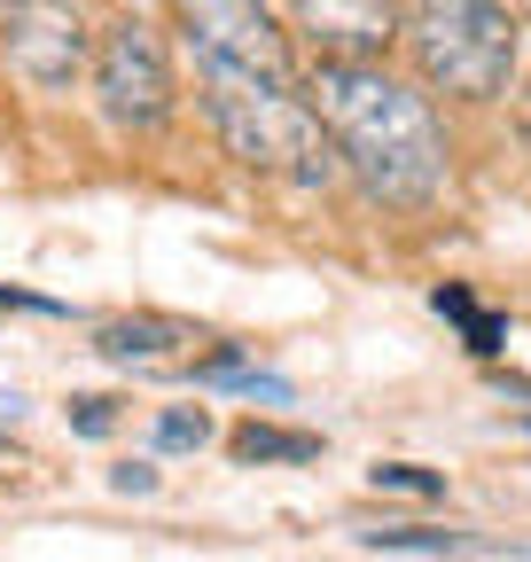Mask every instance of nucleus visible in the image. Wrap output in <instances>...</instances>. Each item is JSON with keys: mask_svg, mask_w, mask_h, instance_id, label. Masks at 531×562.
Listing matches in <instances>:
<instances>
[{"mask_svg": "<svg viewBox=\"0 0 531 562\" xmlns=\"http://www.w3.org/2000/svg\"><path fill=\"white\" fill-rule=\"evenodd\" d=\"M305 94H313L305 110L328 133V157L360 180L368 203H383V211L438 203L453 149H445V125L422 87L391 79L383 63H320Z\"/></svg>", "mask_w": 531, "mask_h": 562, "instance_id": "f257e3e1", "label": "nucleus"}, {"mask_svg": "<svg viewBox=\"0 0 531 562\" xmlns=\"http://www.w3.org/2000/svg\"><path fill=\"white\" fill-rule=\"evenodd\" d=\"M398 47L453 102H500L516 79V16L500 0H398Z\"/></svg>", "mask_w": 531, "mask_h": 562, "instance_id": "f03ea898", "label": "nucleus"}, {"mask_svg": "<svg viewBox=\"0 0 531 562\" xmlns=\"http://www.w3.org/2000/svg\"><path fill=\"white\" fill-rule=\"evenodd\" d=\"M204 117L219 133V149L250 172H274L297 188H328L337 157H328V133L305 110L297 87H266V79H204Z\"/></svg>", "mask_w": 531, "mask_h": 562, "instance_id": "7ed1b4c3", "label": "nucleus"}, {"mask_svg": "<svg viewBox=\"0 0 531 562\" xmlns=\"http://www.w3.org/2000/svg\"><path fill=\"white\" fill-rule=\"evenodd\" d=\"M172 24L195 47V70H204V79L297 87L290 79V32L274 24L266 0H172Z\"/></svg>", "mask_w": 531, "mask_h": 562, "instance_id": "20e7f679", "label": "nucleus"}, {"mask_svg": "<svg viewBox=\"0 0 531 562\" xmlns=\"http://www.w3.org/2000/svg\"><path fill=\"white\" fill-rule=\"evenodd\" d=\"M94 102L117 133H157L172 117V55L157 24H142L133 9L110 32H94Z\"/></svg>", "mask_w": 531, "mask_h": 562, "instance_id": "39448f33", "label": "nucleus"}, {"mask_svg": "<svg viewBox=\"0 0 531 562\" xmlns=\"http://www.w3.org/2000/svg\"><path fill=\"white\" fill-rule=\"evenodd\" d=\"M87 55H94V32L79 0H0V63L32 94H63L87 70Z\"/></svg>", "mask_w": 531, "mask_h": 562, "instance_id": "423d86ee", "label": "nucleus"}, {"mask_svg": "<svg viewBox=\"0 0 531 562\" xmlns=\"http://www.w3.org/2000/svg\"><path fill=\"white\" fill-rule=\"evenodd\" d=\"M94 351L125 375H195L212 336L195 321H172V313H117V321L94 328Z\"/></svg>", "mask_w": 531, "mask_h": 562, "instance_id": "0eeeda50", "label": "nucleus"}, {"mask_svg": "<svg viewBox=\"0 0 531 562\" xmlns=\"http://www.w3.org/2000/svg\"><path fill=\"white\" fill-rule=\"evenodd\" d=\"M297 32L320 47V63H383L398 40V0H290Z\"/></svg>", "mask_w": 531, "mask_h": 562, "instance_id": "6e6552de", "label": "nucleus"}, {"mask_svg": "<svg viewBox=\"0 0 531 562\" xmlns=\"http://www.w3.org/2000/svg\"><path fill=\"white\" fill-rule=\"evenodd\" d=\"M227 446H235V461H313L320 453L313 430H274V422H242Z\"/></svg>", "mask_w": 531, "mask_h": 562, "instance_id": "1a4fd4ad", "label": "nucleus"}, {"mask_svg": "<svg viewBox=\"0 0 531 562\" xmlns=\"http://www.w3.org/2000/svg\"><path fill=\"white\" fill-rule=\"evenodd\" d=\"M375 492H422V501H438L445 476L438 469H415V461H375Z\"/></svg>", "mask_w": 531, "mask_h": 562, "instance_id": "9d476101", "label": "nucleus"}, {"mask_svg": "<svg viewBox=\"0 0 531 562\" xmlns=\"http://www.w3.org/2000/svg\"><path fill=\"white\" fill-rule=\"evenodd\" d=\"M368 547H398V554H461V531H368Z\"/></svg>", "mask_w": 531, "mask_h": 562, "instance_id": "9b49d317", "label": "nucleus"}, {"mask_svg": "<svg viewBox=\"0 0 531 562\" xmlns=\"http://www.w3.org/2000/svg\"><path fill=\"white\" fill-rule=\"evenodd\" d=\"M71 430L79 438H110L117 430V398H71Z\"/></svg>", "mask_w": 531, "mask_h": 562, "instance_id": "f8f14e48", "label": "nucleus"}, {"mask_svg": "<svg viewBox=\"0 0 531 562\" xmlns=\"http://www.w3.org/2000/svg\"><path fill=\"white\" fill-rule=\"evenodd\" d=\"M204 438H212L204 414H165V422H157V446H172V453H180V446H204Z\"/></svg>", "mask_w": 531, "mask_h": 562, "instance_id": "ddd939ff", "label": "nucleus"}, {"mask_svg": "<svg viewBox=\"0 0 531 562\" xmlns=\"http://www.w3.org/2000/svg\"><path fill=\"white\" fill-rule=\"evenodd\" d=\"M110 484L117 492H157V469L149 461H125V469H110Z\"/></svg>", "mask_w": 531, "mask_h": 562, "instance_id": "4468645a", "label": "nucleus"}, {"mask_svg": "<svg viewBox=\"0 0 531 562\" xmlns=\"http://www.w3.org/2000/svg\"><path fill=\"white\" fill-rule=\"evenodd\" d=\"M16 305H24V313H47V297H16V290H0V313H16Z\"/></svg>", "mask_w": 531, "mask_h": 562, "instance_id": "2eb2a0df", "label": "nucleus"}, {"mask_svg": "<svg viewBox=\"0 0 531 562\" xmlns=\"http://www.w3.org/2000/svg\"><path fill=\"white\" fill-rule=\"evenodd\" d=\"M523 9H531V0H523Z\"/></svg>", "mask_w": 531, "mask_h": 562, "instance_id": "dca6fc26", "label": "nucleus"}]
</instances>
